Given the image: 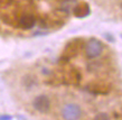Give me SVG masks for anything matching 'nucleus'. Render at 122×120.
Returning <instances> with one entry per match:
<instances>
[{
	"mask_svg": "<svg viewBox=\"0 0 122 120\" xmlns=\"http://www.w3.org/2000/svg\"><path fill=\"white\" fill-rule=\"evenodd\" d=\"M103 52V45L99 39L96 38H91L87 42L86 45V55L90 58H95L99 57Z\"/></svg>",
	"mask_w": 122,
	"mask_h": 120,
	"instance_id": "1",
	"label": "nucleus"
},
{
	"mask_svg": "<svg viewBox=\"0 0 122 120\" xmlns=\"http://www.w3.org/2000/svg\"><path fill=\"white\" fill-rule=\"evenodd\" d=\"M82 115V110L80 105L75 103H68L63 108V117L66 120H75L78 119Z\"/></svg>",
	"mask_w": 122,
	"mask_h": 120,
	"instance_id": "2",
	"label": "nucleus"
},
{
	"mask_svg": "<svg viewBox=\"0 0 122 120\" xmlns=\"http://www.w3.org/2000/svg\"><path fill=\"white\" fill-rule=\"evenodd\" d=\"M33 105L38 112L46 113L49 111V108H51V100L46 95L41 94V95H38V97L35 98V100L33 102Z\"/></svg>",
	"mask_w": 122,
	"mask_h": 120,
	"instance_id": "3",
	"label": "nucleus"
},
{
	"mask_svg": "<svg viewBox=\"0 0 122 120\" xmlns=\"http://www.w3.org/2000/svg\"><path fill=\"white\" fill-rule=\"evenodd\" d=\"M20 26L24 27V28H26V29H30V28H33L35 26V24H36V19L34 18L33 16L30 15H25L22 16L21 18H20Z\"/></svg>",
	"mask_w": 122,
	"mask_h": 120,
	"instance_id": "4",
	"label": "nucleus"
},
{
	"mask_svg": "<svg viewBox=\"0 0 122 120\" xmlns=\"http://www.w3.org/2000/svg\"><path fill=\"white\" fill-rule=\"evenodd\" d=\"M77 6V1L76 0H63L62 2V10H64L65 12H71L73 11Z\"/></svg>",
	"mask_w": 122,
	"mask_h": 120,
	"instance_id": "5",
	"label": "nucleus"
},
{
	"mask_svg": "<svg viewBox=\"0 0 122 120\" xmlns=\"http://www.w3.org/2000/svg\"><path fill=\"white\" fill-rule=\"evenodd\" d=\"M94 119H109V115L107 113H99V115H96L95 118Z\"/></svg>",
	"mask_w": 122,
	"mask_h": 120,
	"instance_id": "6",
	"label": "nucleus"
},
{
	"mask_svg": "<svg viewBox=\"0 0 122 120\" xmlns=\"http://www.w3.org/2000/svg\"><path fill=\"white\" fill-rule=\"evenodd\" d=\"M11 116H8V115H4V116H0V120H10Z\"/></svg>",
	"mask_w": 122,
	"mask_h": 120,
	"instance_id": "7",
	"label": "nucleus"
}]
</instances>
